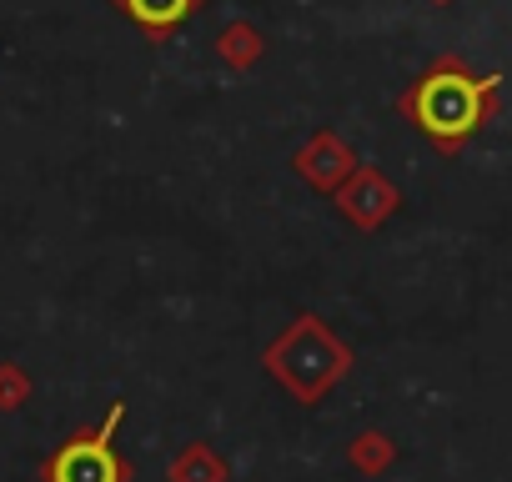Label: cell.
<instances>
[{"label":"cell","instance_id":"1","mask_svg":"<svg viewBox=\"0 0 512 482\" xmlns=\"http://www.w3.org/2000/svg\"><path fill=\"white\" fill-rule=\"evenodd\" d=\"M492 96H497V76H477L447 56L402 96V111L427 141H437L442 151H457L487 121Z\"/></svg>","mask_w":512,"mask_h":482},{"label":"cell","instance_id":"2","mask_svg":"<svg viewBox=\"0 0 512 482\" xmlns=\"http://www.w3.org/2000/svg\"><path fill=\"white\" fill-rule=\"evenodd\" d=\"M121 422H126V402H111V412L91 432L66 437L41 462V482H131V462L116 452Z\"/></svg>","mask_w":512,"mask_h":482},{"label":"cell","instance_id":"3","mask_svg":"<svg viewBox=\"0 0 512 482\" xmlns=\"http://www.w3.org/2000/svg\"><path fill=\"white\" fill-rule=\"evenodd\" d=\"M121 11L146 31H171L196 11V0H121Z\"/></svg>","mask_w":512,"mask_h":482},{"label":"cell","instance_id":"4","mask_svg":"<svg viewBox=\"0 0 512 482\" xmlns=\"http://www.w3.org/2000/svg\"><path fill=\"white\" fill-rule=\"evenodd\" d=\"M221 477L226 472H221V462L206 447H186L176 457V467H171V482H221Z\"/></svg>","mask_w":512,"mask_h":482},{"label":"cell","instance_id":"5","mask_svg":"<svg viewBox=\"0 0 512 482\" xmlns=\"http://www.w3.org/2000/svg\"><path fill=\"white\" fill-rule=\"evenodd\" d=\"M352 462H357L362 472H382V467L392 462V442H387V437H377V432H367V437H357V442H352Z\"/></svg>","mask_w":512,"mask_h":482}]
</instances>
